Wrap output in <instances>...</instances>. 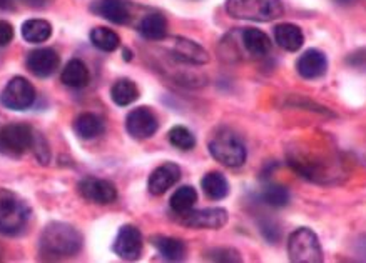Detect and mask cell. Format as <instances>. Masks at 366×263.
Returning <instances> with one entry per match:
<instances>
[{"mask_svg": "<svg viewBox=\"0 0 366 263\" xmlns=\"http://www.w3.org/2000/svg\"><path fill=\"white\" fill-rule=\"evenodd\" d=\"M81 233L67 223L54 222L41 235V253L47 258L72 257L81 250Z\"/></svg>", "mask_w": 366, "mask_h": 263, "instance_id": "1", "label": "cell"}, {"mask_svg": "<svg viewBox=\"0 0 366 263\" xmlns=\"http://www.w3.org/2000/svg\"><path fill=\"white\" fill-rule=\"evenodd\" d=\"M226 12L232 19L271 22L283 16L281 0H226Z\"/></svg>", "mask_w": 366, "mask_h": 263, "instance_id": "2", "label": "cell"}, {"mask_svg": "<svg viewBox=\"0 0 366 263\" xmlns=\"http://www.w3.org/2000/svg\"><path fill=\"white\" fill-rule=\"evenodd\" d=\"M209 153L214 160L231 168L241 167L246 162V157H248L244 143L236 133L229 130H221L216 133L214 138L209 142Z\"/></svg>", "mask_w": 366, "mask_h": 263, "instance_id": "3", "label": "cell"}, {"mask_svg": "<svg viewBox=\"0 0 366 263\" xmlns=\"http://www.w3.org/2000/svg\"><path fill=\"white\" fill-rule=\"evenodd\" d=\"M29 208L11 192H0V233L17 235L27 225Z\"/></svg>", "mask_w": 366, "mask_h": 263, "instance_id": "4", "label": "cell"}, {"mask_svg": "<svg viewBox=\"0 0 366 263\" xmlns=\"http://www.w3.org/2000/svg\"><path fill=\"white\" fill-rule=\"evenodd\" d=\"M288 255L296 263H320L323 262V250L316 233L311 228H298L291 233L288 242Z\"/></svg>", "mask_w": 366, "mask_h": 263, "instance_id": "5", "label": "cell"}, {"mask_svg": "<svg viewBox=\"0 0 366 263\" xmlns=\"http://www.w3.org/2000/svg\"><path fill=\"white\" fill-rule=\"evenodd\" d=\"M4 105L11 110H27L36 100V88L24 77H14L0 96Z\"/></svg>", "mask_w": 366, "mask_h": 263, "instance_id": "6", "label": "cell"}, {"mask_svg": "<svg viewBox=\"0 0 366 263\" xmlns=\"http://www.w3.org/2000/svg\"><path fill=\"white\" fill-rule=\"evenodd\" d=\"M34 145L32 128L24 123H11L0 130V148L12 155H22Z\"/></svg>", "mask_w": 366, "mask_h": 263, "instance_id": "7", "label": "cell"}, {"mask_svg": "<svg viewBox=\"0 0 366 263\" xmlns=\"http://www.w3.org/2000/svg\"><path fill=\"white\" fill-rule=\"evenodd\" d=\"M182 225H187L191 228H209V230H217L222 228L227 223V212L224 208L214 207V208H202V210H189L186 213H181Z\"/></svg>", "mask_w": 366, "mask_h": 263, "instance_id": "8", "label": "cell"}, {"mask_svg": "<svg viewBox=\"0 0 366 263\" xmlns=\"http://www.w3.org/2000/svg\"><path fill=\"white\" fill-rule=\"evenodd\" d=\"M114 252L124 260H137L142 253V235L139 228H136L134 225L121 227L116 242H114Z\"/></svg>", "mask_w": 366, "mask_h": 263, "instance_id": "9", "label": "cell"}, {"mask_svg": "<svg viewBox=\"0 0 366 263\" xmlns=\"http://www.w3.org/2000/svg\"><path fill=\"white\" fill-rule=\"evenodd\" d=\"M126 128L131 133V137L142 140V138L154 135L157 128H159V122H157L156 115L149 108L139 107L129 112V115L126 118Z\"/></svg>", "mask_w": 366, "mask_h": 263, "instance_id": "10", "label": "cell"}, {"mask_svg": "<svg viewBox=\"0 0 366 263\" xmlns=\"http://www.w3.org/2000/svg\"><path fill=\"white\" fill-rule=\"evenodd\" d=\"M79 192L86 200L99 205L112 203L117 198L116 185L109 180H101V178H84L79 183Z\"/></svg>", "mask_w": 366, "mask_h": 263, "instance_id": "11", "label": "cell"}, {"mask_svg": "<svg viewBox=\"0 0 366 263\" xmlns=\"http://www.w3.org/2000/svg\"><path fill=\"white\" fill-rule=\"evenodd\" d=\"M181 178V168L176 165V163H162L161 167H157L154 172L151 173L149 183H147V188L152 195H162L169 188H172L179 182Z\"/></svg>", "mask_w": 366, "mask_h": 263, "instance_id": "12", "label": "cell"}, {"mask_svg": "<svg viewBox=\"0 0 366 263\" xmlns=\"http://www.w3.org/2000/svg\"><path fill=\"white\" fill-rule=\"evenodd\" d=\"M59 56L54 48H37L29 53L27 57V68L36 77L46 78L51 77L59 67Z\"/></svg>", "mask_w": 366, "mask_h": 263, "instance_id": "13", "label": "cell"}, {"mask_svg": "<svg viewBox=\"0 0 366 263\" xmlns=\"http://www.w3.org/2000/svg\"><path fill=\"white\" fill-rule=\"evenodd\" d=\"M296 71L303 78L308 81H315V78L323 77L326 71H328V61L323 52L316 51V48H310L296 62Z\"/></svg>", "mask_w": 366, "mask_h": 263, "instance_id": "14", "label": "cell"}, {"mask_svg": "<svg viewBox=\"0 0 366 263\" xmlns=\"http://www.w3.org/2000/svg\"><path fill=\"white\" fill-rule=\"evenodd\" d=\"M172 53L179 61L186 63H194V66H202V63L209 62V53L199 43L192 42L189 38L176 37L172 41Z\"/></svg>", "mask_w": 366, "mask_h": 263, "instance_id": "15", "label": "cell"}, {"mask_svg": "<svg viewBox=\"0 0 366 263\" xmlns=\"http://www.w3.org/2000/svg\"><path fill=\"white\" fill-rule=\"evenodd\" d=\"M92 11L117 26H124L131 19L129 6L126 4V0H99L92 6Z\"/></svg>", "mask_w": 366, "mask_h": 263, "instance_id": "16", "label": "cell"}, {"mask_svg": "<svg viewBox=\"0 0 366 263\" xmlns=\"http://www.w3.org/2000/svg\"><path fill=\"white\" fill-rule=\"evenodd\" d=\"M274 38L278 42V46L288 52L300 51L305 42L301 29L298 26H293V24H281V26L276 27Z\"/></svg>", "mask_w": 366, "mask_h": 263, "instance_id": "17", "label": "cell"}, {"mask_svg": "<svg viewBox=\"0 0 366 263\" xmlns=\"http://www.w3.org/2000/svg\"><path fill=\"white\" fill-rule=\"evenodd\" d=\"M61 81L66 83L67 87L82 88L87 86L89 81H91V73H89L86 63L79 61V58H72V61L64 67Z\"/></svg>", "mask_w": 366, "mask_h": 263, "instance_id": "18", "label": "cell"}, {"mask_svg": "<svg viewBox=\"0 0 366 263\" xmlns=\"http://www.w3.org/2000/svg\"><path fill=\"white\" fill-rule=\"evenodd\" d=\"M152 245L157 248L162 258L169 262H181L186 257V243L179 238L171 237H154Z\"/></svg>", "mask_w": 366, "mask_h": 263, "instance_id": "19", "label": "cell"}, {"mask_svg": "<svg viewBox=\"0 0 366 263\" xmlns=\"http://www.w3.org/2000/svg\"><path fill=\"white\" fill-rule=\"evenodd\" d=\"M242 43H244L246 51L254 57H264L271 51L269 37L258 29H246L242 32Z\"/></svg>", "mask_w": 366, "mask_h": 263, "instance_id": "20", "label": "cell"}, {"mask_svg": "<svg viewBox=\"0 0 366 263\" xmlns=\"http://www.w3.org/2000/svg\"><path fill=\"white\" fill-rule=\"evenodd\" d=\"M202 192L206 193L207 198L211 200H222L229 193V183H227L226 177L219 172H209L201 180Z\"/></svg>", "mask_w": 366, "mask_h": 263, "instance_id": "21", "label": "cell"}, {"mask_svg": "<svg viewBox=\"0 0 366 263\" xmlns=\"http://www.w3.org/2000/svg\"><path fill=\"white\" fill-rule=\"evenodd\" d=\"M139 32L147 41H162L167 33V21L161 14H149L141 21Z\"/></svg>", "mask_w": 366, "mask_h": 263, "instance_id": "22", "label": "cell"}, {"mask_svg": "<svg viewBox=\"0 0 366 263\" xmlns=\"http://www.w3.org/2000/svg\"><path fill=\"white\" fill-rule=\"evenodd\" d=\"M74 130L84 140H91V138H96L104 132V123L94 113H82L74 122Z\"/></svg>", "mask_w": 366, "mask_h": 263, "instance_id": "23", "label": "cell"}, {"mask_svg": "<svg viewBox=\"0 0 366 263\" xmlns=\"http://www.w3.org/2000/svg\"><path fill=\"white\" fill-rule=\"evenodd\" d=\"M111 97L116 105L127 107L137 100V97H139V91H137L134 82L127 81V78H121V81H117L112 86Z\"/></svg>", "mask_w": 366, "mask_h": 263, "instance_id": "24", "label": "cell"}, {"mask_svg": "<svg viewBox=\"0 0 366 263\" xmlns=\"http://www.w3.org/2000/svg\"><path fill=\"white\" fill-rule=\"evenodd\" d=\"M52 36V26L42 19H31L22 26V37L31 43L46 42Z\"/></svg>", "mask_w": 366, "mask_h": 263, "instance_id": "25", "label": "cell"}, {"mask_svg": "<svg viewBox=\"0 0 366 263\" xmlns=\"http://www.w3.org/2000/svg\"><path fill=\"white\" fill-rule=\"evenodd\" d=\"M196 202H197L196 188L186 185V187L177 188L174 195L171 197V208L181 215V213L192 210V207L196 205Z\"/></svg>", "mask_w": 366, "mask_h": 263, "instance_id": "26", "label": "cell"}, {"mask_svg": "<svg viewBox=\"0 0 366 263\" xmlns=\"http://www.w3.org/2000/svg\"><path fill=\"white\" fill-rule=\"evenodd\" d=\"M91 42L94 47H97L102 52H114L121 43V38L111 29L97 27L91 32Z\"/></svg>", "mask_w": 366, "mask_h": 263, "instance_id": "27", "label": "cell"}, {"mask_svg": "<svg viewBox=\"0 0 366 263\" xmlns=\"http://www.w3.org/2000/svg\"><path fill=\"white\" fill-rule=\"evenodd\" d=\"M261 198L269 207H286L290 202V192L281 185H268L263 190V193H261Z\"/></svg>", "mask_w": 366, "mask_h": 263, "instance_id": "28", "label": "cell"}, {"mask_svg": "<svg viewBox=\"0 0 366 263\" xmlns=\"http://www.w3.org/2000/svg\"><path fill=\"white\" fill-rule=\"evenodd\" d=\"M169 142L176 148H179V150H191V148H194L196 145L194 135H192L186 127H181V125L171 128Z\"/></svg>", "mask_w": 366, "mask_h": 263, "instance_id": "29", "label": "cell"}, {"mask_svg": "<svg viewBox=\"0 0 366 263\" xmlns=\"http://www.w3.org/2000/svg\"><path fill=\"white\" fill-rule=\"evenodd\" d=\"M209 258L216 262H239L241 255L236 250H231V248H214Z\"/></svg>", "mask_w": 366, "mask_h": 263, "instance_id": "30", "label": "cell"}, {"mask_svg": "<svg viewBox=\"0 0 366 263\" xmlns=\"http://www.w3.org/2000/svg\"><path fill=\"white\" fill-rule=\"evenodd\" d=\"M14 41V27L6 21H0V47H6Z\"/></svg>", "mask_w": 366, "mask_h": 263, "instance_id": "31", "label": "cell"}, {"mask_svg": "<svg viewBox=\"0 0 366 263\" xmlns=\"http://www.w3.org/2000/svg\"><path fill=\"white\" fill-rule=\"evenodd\" d=\"M261 230H263L266 240H269L271 243H274L280 238V228H278V225H276V223L266 222V223H263V225H261Z\"/></svg>", "mask_w": 366, "mask_h": 263, "instance_id": "32", "label": "cell"}, {"mask_svg": "<svg viewBox=\"0 0 366 263\" xmlns=\"http://www.w3.org/2000/svg\"><path fill=\"white\" fill-rule=\"evenodd\" d=\"M333 2L340 4V6H350V4H353L355 0H333Z\"/></svg>", "mask_w": 366, "mask_h": 263, "instance_id": "33", "label": "cell"}]
</instances>
